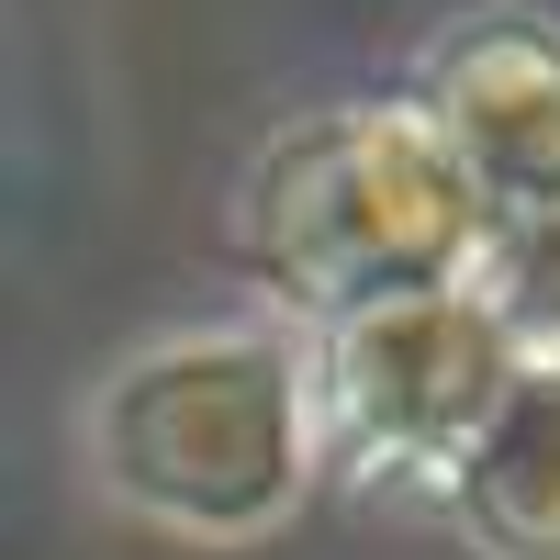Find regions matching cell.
I'll list each match as a JSON object with an SVG mask.
<instances>
[{"label":"cell","mask_w":560,"mask_h":560,"mask_svg":"<svg viewBox=\"0 0 560 560\" xmlns=\"http://www.w3.org/2000/svg\"><path fill=\"white\" fill-rule=\"evenodd\" d=\"M493 224H504V202L448 147V124L415 90H382V102L292 113L247 158L236 258L258 269V292L292 325H337V314L404 303V292L482 280Z\"/></svg>","instance_id":"obj_1"},{"label":"cell","mask_w":560,"mask_h":560,"mask_svg":"<svg viewBox=\"0 0 560 560\" xmlns=\"http://www.w3.org/2000/svg\"><path fill=\"white\" fill-rule=\"evenodd\" d=\"M325 382L303 325H191L102 370L79 404V471L102 482L124 516L168 538L236 549L303 516L325 482Z\"/></svg>","instance_id":"obj_2"},{"label":"cell","mask_w":560,"mask_h":560,"mask_svg":"<svg viewBox=\"0 0 560 560\" xmlns=\"http://www.w3.org/2000/svg\"><path fill=\"white\" fill-rule=\"evenodd\" d=\"M314 337V382H325V438H337V471L359 482H438L459 471L504 393L527 382V348L504 303L482 280H448V292H404L337 325H303Z\"/></svg>","instance_id":"obj_3"},{"label":"cell","mask_w":560,"mask_h":560,"mask_svg":"<svg viewBox=\"0 0 560 560\" xmlns=\"http://www.w3.org/2000/svg\"><path fill=\"white\" fill-rule=\"evenodd\" d=\"M415 102L448 124V147L482 168V191L560 202V23L549 12H471L427 45Z\"/></svg>","instance_id":"obj_4"},{"label":"cell","mask_w":560,"mask_h":560,"mask_svg":"<svg viewBox=\"0 0 560 560\" xmlns=\"http://www.w3.org/2000/svg\"><path fill=\"white\" fill-rule=\"evenodd\" d=\"M438 504L482 560H560V359H527V382L459 448Z\"/></svg>","instance_id":"obj_5"},{"label":"cell","mask_w":560,"mask_h":560,"mask_svg":"<svg viewBox=\"0 0 560 560\" xmlns=\"http://www.w3.org/2000/svg\"><path fill=\"white\" fill-rule=\"evenodd\" d=\"M482 292L504 303V325H516L527 359H560V202H516L493 224Z\"/></svg>","instance_id":"obj_6"}]
</instances>
